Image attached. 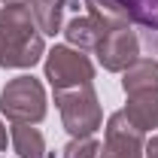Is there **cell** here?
I'll use <instances>...</instances> for the list:
<instances>
[{"label":"cell","mask_w":158,"mask_h":158,"mask_svg":"<svg viewBox=\"0 0 158 158\" xmlns=\"http://www.w3.org/2000/svg\"><path fill=\"white\" fill-rule=\"evenodd\" d=\"M31 15L43 34H58L64 24V9L70 6L67 0H31Z\"/></svg>","instance_id":"7c38bea8"},{"label":"cell","mask_w":158,"mask_h":158,"mask_svg":"<svg viewBox=\"0 0 158 158\" xmlns=\"http://www.w3.org/2000/svg\"><path fill=\"white\" fill-rule=\"evenodd\" d=\"M9 143L21 158H46V140L34 125H12L9 128Z\"/></svg>","instance_id":"8fae6325"},{"label":"cell","mask_w":158,"mask_h":158,"mask_svg":"<svg viewBox=\"0 0 158 158\" xmlns=\"http://www.w3.org/2000/svg\"><path fill=\"white\" fill-rule=\"evenodd\" d=\"M143 149H146L143 131H137L122 110L106 118V137L98 158H143Z\"/></svg>","instance_id":"8992f818"},{"label":"cell","mask_w":158,"mask_h":158,"mask_svg":"<svg viewBox=\"0 0 158 158\" xmlns=\"http://www.w3.org/2000/svg\"><path fill=\"white\" fill-rule=\"evenodd\" d=\"M128 21L143 27L146 46L158 55V0H122Z\"/></svg>","instance_id":"ba28073f"},{"label":"cell","mask_w":158,"mask_h":158,"mask_svg":"<svg viewBox=\"0 0 158 158\" xmlns=\"http://www.w3.org/2000/svg\"><path fill=\"white\" fill-rule=\"evenodd\" d=\"M143 155L146 158H158V134L152 140H146V149H143Z\"/></svg>","instance_id":"5bb4252c"},{"label":"cell","mask_w":158,"mask_h":158,"mask_svg":"<svg viewBox=\"0 0 158 158\" xmlns=\"http://www.w3.org/2000/svg\"><path fill=\"white\" fill-rule=\"evenodd\" d=\"M122 88L125 94H137V91H149L158 88V61L155 58H137L128 70H122Z\"/></svg>","instance_id":"30bf717a"},{"label":"cell","mask_w":158,"mask_h":158,"mask_svg":"<svg viewBox=\"0 0 158 158\" xmlns=\"http://www.w3.org/2000/svg\"><path fill=\"white\" fill-rule=\"evenodd\" d=\"M128 122L137 128V131H152L158 128V88L149 91H137V94H128V106L122 110Z\"/></svg>","instance_id":"52a82bcc"},{"label":"cell","mask_w":158,"mask_h":158,"mask_svg":"<svg viewBox=\"0 0 158 158\" xmlns=\"http://www.w3.org/2000/svg\"><path fill=\"white\" fill-rule=\"evenodd\" d=\"M94 55H98L103 70L122 73V70H128V67L140 58V40H137V34L131 31V24L106 27L103 37H100V43H98V49H94Z\"/></svg>","instance_id":"5b68a950"},{"label":"cell","mask_w":158,"mask_h":158,"mask_svg":"<svg viewBox=\"0 0 158 158\" xmlns=\"http://www.w3.org/2000/svg\"><path fill=\"white\" fill-rule=\"evenodd\" d=\"M0 113L12 125H37L46 118V91L34 76H15L0 91Z\"/></svg>","instance_id":"3957f363"},{"label":"cell","mask_w":158,"mask_h":158,"mask_svg":"<svg viewBox=\"0 0 158 158\" xmlns=\"http://www.w3.org/2000/svg\"><path fill=\"white\" fill-rule=\"evenodd\" d=\"M103 24H98V21L91 19V15H76V19L67 21V27H64V37H67V43L73 46V49H79V52H94L98 49L100 37H103Z\"/></svg>","instance_id":"9c48e42d"},{"label":"cell","mask_w":158,"mask_h":158,"mask_svg":"<svg viewBox=\"0 0 158 158\" xmlns=\"http://www.w3.org/2000/svg\"><path fill=\"white\" fill-rule=\"evenodd\" d=\"M55 103H58L64 131L70 137H94V131L103 125V110L94 94V85L55 91Z\"/></svg>","instance_id":"7a4b0ae2"},{"label":"cell","mask_w":158,"mask_h":158,"mask_svg":"<svg viewBox=\"0 0 158 158\" xmlns=\"http://www.w3.org/2000/svg\"><path fill=\"white\" fill-rule=\"evenodd\" d=\"M3 3H31V0H3Z\"/></svg>","instance_id":"2e32d148"},{"label":"cell","mask_w":158,"mask_h":158,"mask_svg":"<svg viewBox=\"0 0 158 158\" xmlns=\"http://www.w3.org/2000/svg\"><path fill=\"white\" fill-rule=\"evenodd\" d=\"M46 55L43 31L27 3H6L0 9V67L24 70Z\"/></svg>","instance_id":"6da1fadb"},{"label":"cell","mask_w":158,"mask_h":158,"mask_svg":"<svg viewBox=\"0 0 158 158\" xmlns=\"http://www.w3.org/2000/svg\"><path fill=\"white\" fill-rule=\"evenodd\" d=\"M6 140H9V134H6V128H3V122H0V152L6 149Z\"/></svg>","instance_id":"9a60e30c"},{"label":"cell","mask_w":158,"mask_h":158,"mask_svg":"<svg viewBox=\"0 0 158 158\" xmlns=\"http://www.w3.org/2000/svg\"><path fill=\"white\" fill-rule=\"evenodd\" d=\"M98 152H100V143L94 137H73L64 146L61 158H98Z\"/></svg>","instance_id":"4fadbf2b"},{"label":"cell","mask_w":158,"mask_h":158,"mask_svg":"<svg viewBox=\"0 0 158 158\" xmlns=\"http://www.w3.org/2000/svg\"><path fill=\"white\" fill-rule=\"evenodd\" d=\"M46 79L52 82L55 91H70L94 85V67L85 52L73 46H55L52 52H46Z\"/></svg>","instance_id":"277c9868"}]
</instances>
